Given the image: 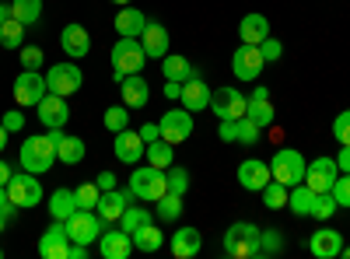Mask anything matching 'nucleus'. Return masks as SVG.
<instances>
[{"instance_id": "61", "label": "nucleus", "mask_w": 350, "mask_h": 259, "mask_svg": "<svg viewBox=\"0 0 350 259\" xmlns=\"http://www.w3.org/2000/svg\"><path fill=\"white\" fill-rule=\"evenodd\" d=\"M109 4H116V8H126V4H130V0H109Z\"/></svg>"}, {"instance_id": "15", "label": "nucleus", "mask_w": 350, "mask_h": 259, "mask_svg": "<svg viewBox=\"0 0 350 259\" xmlns=\"http://www.w3.org/2000/svg\"><path fill=\"white\" fill-rule=\"evenodd\" d=\"M336 176H340L336 158H315L305 168V186H312L315 193H329L333 182H336Z\"/></svg>"}, {"instance_id": "32", "label": "nucleus", "mask_w": 350, "mask_h": 259, "mask_svg": "<svg viewBox=\"0 0 350 259\" xmlns=\"http://www.w3.org/2000/svg\"><path fill=\"white\" fill-rule=\"evenodd\" d=\"M130 238H133V249H140V252H158V249L165 245V232H161L154 221L144 224V228H137Z\"/></svg>"}, {"instance_id": "37", "label": "nucleus", "mask_w": 350, "mask_h": 259, "mask_svg": "<svg viewBox=\"0 0 350 259\" xmlns=\"http://www.w3.org/2000/svg\"><path fill=\"white\" fill-rule=\"evenodd\" d=\"M179 214H183V196H179V193H165L158 204H154V217H158V221L175 224V221H179Z\"/></svg>"}, {"instance_id": "19", "label": "nucleus", "mask_w": 350, "mask_h": 259, "mask_svg": "<svg viewBox=\"0 0 350 259\" xmlns=\"http://www.w3.org/2000/svg\"><path fill=\"white\" fill-rule=\"evenodd\" d=\"M120 98H123L126 109H144V105H148V98H151L148 77H144V74H126L120 81Z\"/></svg>"}, {"instance_id": "45", "label": "nucleus", "mask_w": 350, "mask_h": 259, "mask_svg": "<svg viewBox=\"0 0 350 259\" xmlns=\"http://www.w3.org/2000/svg\"><path fill=\"white\" fill-rule=\"evenodd\" d=\"M259 137H262V126H256L249 116H242V120H239V140H235V144H245V148H256V144H259Z\"/></svg>"}, {"instance_id": "9", "label": "nucleus", "mask_w": 350, "mask_h": 259, "mask_svg": "<svg viewBox=\"0 0 350 259\" xmlns=\"http://www.w3.org/2000/svg\"><path fill=\"white\" fill-rule=\"evenodd\" d=\"M245 105H249V95H242L239 88H217L211 95V112L217 120H242L245 116Z\"/></svg>"}, {"instance_id": "56", "label": "nucleus", "mask_w": 350, "mask_h": 259, "mask_svg": "<svg viewBox=\"0 0 350 259\" xmlns=\"http://www.w3.org/2000/svg\"><path fill=\"white\" fill-rule=\"evenodd\" d=\"M336 165H340V172H350V148H343V144H340V154H336Z\"/></svg>"}, {"instance_id": "29", "label": "nucleus", "mask_w": 350, "mask_h": 259, "mask_svg": "<svg viewBox=\"0 0 350 259\" xmlns=\"http://www.w3.org/2000/svg\"><path fill=\"white\" fill-rule=\"evenodd\" d=\"M239 39L249 42V46H259L262 39H270V18L267 14H245L242 25H239Z\"/></svg>"}, {"instance_id": "6", "label": "nucleus", "mask_w": 350, "mask_h": 259, "mask_svg": "<svg viewBox=\"0 0 350 259\" xmlns=\"http://www.w3.org/2000/svg\"><path fill=\"white\" fill-rule=\"evenodd\" d=\"M8 196L18 210H32L42 204V182L36 179V172H14L8 182Z\"/></svg>"}, {"instance_id": "25", "label": "nucleus", "mask_w": 350, "mask_h": 259, "mask_svg": "<svg viewBox=\"0 0 350 259\" xmlns=\"http://www.w3.org/2000/svg\"><path fill=\"white\" fill-rule=\"evenodd\" d=\"M245 116L256 123V126H262V130H267L273 120H277V109L270 105V92L267 88H262V84H259V88L249 95V105H245Z\"/></svg>"}, {"instance_id": "5", "label": "nucleus", "mask_w": 350, "mask_h": 259, "mask_svg": "<svg viewBox=\"0 0 350 259\" xmlns=\"http://www.w3.org/2000/svg\"><path fill=\"white\" fill-rule=\"evenodd\" d=\"M305 168H308V161H305V154L295 151V148H280V151L270 158V176H273L277 182H284L287 189L298 186V182H305Z\"/></svg>"}, {"instance_id": "3", "label": "nucleus", "mask_w": 350, "mask_h": 259, "mask_svg": "<svg viewBox=\"0 0 350 259\" xmlns=\"http://www.w3.org/2000/svg\"><path fill=\"white\" fill-rule=\"evenodd\" d=\"M224 252L231 259H259V228L249 221H235L224 232Z\"/></svg>"}, {"instance_id": "51", "label": "nucleus", "mask_w": 350, "mask_h": 259, "mask_svg": "<svg viewBox=\"0 0 350 259\" xmlns=\"http://www.w3.org/2000/svg\"><path fill=\"white\" fill-rule=\"evenodd\" d=\"M0 123H4V130H8V133H18V130L25 126V116H21L18 109H11V112H4V120H0Z\"/></svg>"}, {"instance_id": "63", "label": "nucleus", "mask_w": 350, "mask_h": 259, "mask_svg": "<svg viewBox=\"0 0 350 259\" xmlns=\"http://www.w3.org/2000/svg\"><path fill=\"white\" fill-rule=\"evenodd\" d=\"M340 256H347V259H350V245H343V252H340Z\"/></svg>"}, {"instance_id": "39", "label": "nucleus", "mask_w": 350, "mask_h": 259, "mask_svg": "<svg viewBox=\"0 0 350 259\" xmlns=\"http://www.w3.org/2000/svg\"><path fill=\"white\" fill-rule=\"evenodd\" d=\"M11 14L21 25H36L42 18V0H11Z\"/></svg>"}, {"instance_id": "47", "label": "nucleus", "mask_w": 350, "mask_h": 259, "mask_svg": "<svg viewBox=\"0 0 350 259\" xmlns=\"http://www.w3.org/2000/svg\"><path fill=\"white\" fill-rule=\"evenodd\" d=\"M333 137H336V144L350 148V109H343L340 116L333 120Z\"/></svg>"}, {"instance_id": "55", "label": "nucleus", "mask_w": 350, "mask_h": 259, "mask_svg": "<svg viewBox=\"0 0 350 259\" xmlns=\"http://www.w3.org/2000/svg\"><path fill=\"white\" fill-rule=\"evenodd\" d=\"M179 95H183V84H179V81H165V98L179 102Z\"/></svg>"}, {"instance_id": "44", "label": "nucleus", "mask_w": 350, "mask_h": 259, "mask_svg": "<svg viewBox=\"0 0 350 259\" xmlns=\"http://www.w3.org/2000/svg\"><path fill=\"white\" fill-rule=\"evenodd\" d=\"M77 200H81V207H84V210H95V207H98V200H102L98 182H95V179H92V182H81V186H77Z\"/></svg>"}, {"instance_id": "34", "label": "nucleus", "mask_w": 350, "mask_h": 259, "mask_svg": "<svg viewBox=\"0 0 350 259\" xmlns=\"http://www.w3.org/2000/svg\"><path fill=\"white\" fill-rule=\"evenodd\" d=\"M144 158H148V165H154V168H168V165H175V144L158 137L144 148Z\"/></svg>"}, {"instance_id": "58", "label": "nucleus", "mask_w": 350, "mask_h": 259, "mask_svg": "<svg viewBox=\"0 0 350 259\" xmlns=\"http://www.w3.org/2000/svg\"><path fill=\"white\" fill-rule=\"evenodd\" d=\"M67 259H88V245H81V242H70V256Z\"/></svg>"}, {"instance_id": "20", "label": "nucleus", "mask_w": 350, "mask_h": 259, "mask_svg": "<svg viewBox=\"0 0 350 259\" xmlns=\"http://www.w3.org/2000/svg\"><path fill=\"white\" fill-rule=\"evenodd\" d=\"M98 252H102L105 259H126V256L133 252V238L123 232L120 224H116V228H105L102 238H98Z\"/></svg>"}, {"instance_id": "27", "label": "nucleus", "mask_w": 350, "mask_h": 259, "mask_svg": "<svg viewBox=\"0 0 350 259\" xmlns=\"http://www.w3.org/2000/svg\"><path fill=\"white\" fill-rule=\"evenodd\" d=\"M308 249H312L315 259H336L343 252V235L333 232V228H323V232H315L308 238Z\"/></svg>"}, {"instance_id": "8", "label": "nucleus", "mask_w": 350, "mask_h": 259, "mask_svg": "<svg viewBox=\"0 0 350 259\" xmlns=\"http://www.w3.org/2000/svg\"><path fill=\"white\" fill-rule=\"evenodd\" d=\"M105 221L98 217V210H77L70 221H67V235H70V242H81V245H92V242H98L102 238V228Z\"/></svg>"}, {"instance_id": "4", "label": "nucleus", "mask_w": 350, "mask_h": 259, "mask_svg": "<svg viewBox=\"0 0 350 259\" xmlns=\"http://www.w3.org/2000/svg\"><path fill=\"white\" fill-rule=\"evenodd\" d=\"M144 64H148V53H144L140 39H123L120 36V42L112 46V67H116L112 77H116V84H120L126 74H140Z\"/></svg>"}, {"instance_id": "10", "label": "nucleus", "mask_w": 350, "mask_h": 259, "mask_svg": "<svg viewBox=\"0 0 350 259\" xmlns=\"http://www.w3.org/2000/svg\"><path fill=\"white\" fill-rule=\"evenodd\" d=\"M158 126H161V140H168V144H183V140H189L193 137V112L189 109H168L165 116L158 120Z\"/></svg>"}, {"instance_id": "59", "label": "nucleus", "mask_w": 350, "mask_h": 259, "mask_svg": "<svg viewBox=\"0 0 350 259\" xmlns=\"http://www.w3.org/2000/svg\"><path fill=\"white\" fill-rule=\"evenodd\" d=\"M8 18H11V8H8V4H4V0H0V25H4V21H8Z\"/></svg>"}, {"instance_id": "11", "label": "nucleus", "mask_w": 350, "mask_h": 259, "mask_svg": "<svg viewBox=\"0 0 350 259\" xmlns=\"http://www.w3.org/2000/svg\"><path fill=\"white\" fill-rule=\"evenodd\" d=\"M262 67H267V60H262L259 46L242 42L235 53H231V70H235V77H239V81H259Z\"/></svg>"}, {"instance_id": "12", "label": "nucleus", "mask_w": 350, "mask_h": 259, "mask_svg": "<svg viewBox=\"0 0 350 259\" xmlns=\"http://www.w3.org/2000/svg\"><path fill=\"white\" fill-rule=\"evenodd\" d=\"M46 92H49L46 88V74H39V70H21L14 77V102L18 105H39Z\"/></svg>"}, {"instance_id": "31", "label": "nucleus", "mask_w": 350, "mask_h": 259, "mask_svg": "<svg viewBox=\"0 0 350 259\" xmlns=\"http://www.w3.org/2000/svg\"><path fill=\"white\" fill-rule=\"evenodd\" d=\"M312 204H315V189H312V186L298 182V186L287 189V207H291V214L308 217V214H312Z\"/></svg>"}, {"instance_id": "40", "label": "nucleus", "mask_w": 350, "mask_h": 259, "mask_svg": "<svg viewBox=\"0 0 350 259\" xmlns=\"http://www.w3.org/2000/svg\"><path fill=\"white\" fill-rule=\"evenodd\" d=\"M259 196H262V204H267L270 210H284V207H287V186L277 182V179H270L267 186H262Z\"/></svg>"}, {"instance_id": "14", "label": "nucleus", "mask_w": 350, "mask_h": 259, "mask_svg": "<svg viewBox=\"0 0 350 259\" xmlns=\"http://www.w3.org/2000/svg\"><path fill=\"white\" fill-rule=\"evenodd\" d=\"M36 112H39V123H42L46 130H56V126H67V123H70V105H67L64 95L46 92L42 102L36 105Z\"/></svg>"}, {"instance_id": "30", "label": "nucleus", "mask_w": 350, "mask_h": 259, "mask_svg": "<svg viewBox=\"0 0 350 259\" xmlns=\"http://www.w3.org/2000/svg\"><path fill=\"white\" fill-rule=\"evenodd\" d=\"M161 74H165V81H179V84L200 77V70L186 60V56H179V53H168L165 56V60H161Z\"/></svg>"}, {"instance_id": "17", "label": "nucleus", "mask_w": 350, "mask_h": 259, "mask_svg": "<svg viewBox=\"0 0 350 259\" xmlns=\"http://www.w3.org/2000/svg\"><path fill=\"white\" fill-rule=\"evenodd\" d=\"M144 148H148V144H144V137L137 133V130H120L116 133V140H112V154L120 158L123 165H137L140 158H144Z\"/></svg>"}, {"instance_id": "48", "label": "nucleus", "mask_w": 350, "mask_h": 259, "mask_svg": "<svg viewBox=\"0 0 350 259\" xmlns=\"http://www.w3.org/2000/svg\"><path fill=\"white\" fill-rule=\"evenodd\" d=\"M18 53H21V67H25V70H39V67L46 64V56H42L39 46H21Z\"/></svg>"}, {"instance_id": "18", "label": "nucleus", "mask_w": 350, "mask_h": 259, "mask_svg": "<svg viewBox=\"0 0 350 259\" xmlns=\"http://www.w3.org/2000/svg\"><path fill=\"white\" fill-rule=\"evenodd\" d=\"M270 179H273V176H270V161H262V158H245V161L239 165V186L249 189V193H259Z\"/></svg>"}, {"instance_id": "38", "label": "nucleus", "mask_w": 350, "mask_h": 259, "mask_svg": "<svg viewBox=\"0 0 350 259\" xmlns=\"http://www.w3.org/2000/svg\"><path fill=\"white\" fill-rule=\"evenodd\" d=\"M151 221H154V210H148V207H126V210H123V217L116 221V224H120V228H123L126 235H133L137 228L151 224Z\"/></svg>"}, {"instance_id": "62", "label": "nucleus", "mask_w": 350, "mask_h": 259, "mask_svg": "<svg viewBox=\"0 0 350 259\" xmlns=\"http://www.w3.org/2000/svg\"><path fill=\"white\" fill-rule=\"evenodd\" d=\"M4 228H8V217H4V214H0V232H4Z\"/></svg>"}, {"instance_id": "42", "label": "nucleus", "mask_w": 350, "mask_h": 259, "mask_svg": "<svg viewBox=\"0 0 350 259\" xmlns=\"http://www.w3.org/2000/svg\"><path fill=\"white\" fill-rule=\"evenodd\" d=\"M336 210H340V207H336L333 193H315V204H312V214H308V217H315V221H329Z\"/></svg>"}, {"instance_id": "41", "label": "nucleus", "mask_w": 350, "mask_h": 259, "mask_svg": "<svg viewBox=\"0 0 350 259\" xmlns=\"http://www.w3.org/2000/svg\"><path fill=\"white\" fill-rule=\"evenodd\" d=\"M102 123H105V130H112V133L126 130V126H130V109H126V105H109L105 116H102Z\"/></svg>"}, {"instance_id": "2", "label": "nucleus", "mask_w": 350, "mask_h": 259, "mask_svg": "<svg viewBox=\"0 0 350 259\" xmlns=\"http://www.w3.org/2000/svg\"><path fill=\"white\" fill-rule=\"evenodd\" d=\"M130 193L140 204H158V200L168 193V176L165 168H154V165H137L130 172Z\"/></svg>"}, {"instance_id": "35", "label": "nucleus", "mask_w": 350, "mask_h": 259, "mask_svg": "<svg viewBox=\"0 0 350 259\" xmlns=\"http://www.w3.org/2000/svg\"><path fill=\"white\" fill-rule=\"evenodd\" d=\"M284 252V232L277 228H259V259H273Z\"/></svg>"}, {"instance_id": "49", "label": "nucleus", "mask_w": 350, "mask_h": 259, "mask_svg": "<svg viewBox=\"0 0 350 259\" xmlns=\"http://www.w3.org/2000/svg\"><path fill=\"white\" fill-rule=\"evenodd\" d=\"M259 53H262V60H267V64H277L280 56H284V46L277 39H262L259 42Z\"/></svg>"}, {"instance_id": "36", "label": "nucleus", "mask_w": 350, "mask_h": 259, "mask_svg": "<svg viewBox=\"0 0 350 259\" xmlns=\"http://www.w3.org/2000/svg\"><path fill=\"white\" fill-rule=\"evenodd\" d=\"M25 28H28V25H21V21L11 14L4 25H0V46H4V49H21V46H25Z\"/></svg>"}, {"instance_id": "26", "label": "nucleus", "mask_w": 350, "mask_h": 259, "mask_svg": "<svg viewBox=\"0 0 350 259\" xmlns=\"http://www.w3.org/2000/svg\"><path fill=\"white\" fill-rule=\"evenodd\" d=\"M211 88H207V81L203 77H193L183 84V95H179V105L189 109V112H203V109H211Z\"/></svg>"}, {"instance_id": "33", "label": "nucleus", "mask_w": 350, "mask_h": 259, "mask_svg": "<svg viewBox=\"0 0 350 259\" xmlns=\"http://www.w3.org/2000/svg\"><path fill=\"white\" fill-rule=\"evenodd\" d=\"M84 140L81 137H70L64 133L60 140H56V161H64V165H81L84 161Z\"/></svg>"}, {"instance_id": "43", "label": "nucleus", "mask_w": 350, "mask_h": 259, "mask_svg": "<svg viewBox=\"0 0 350 259\" xmlns=\"http://www.w3.org/2000/svg\"><path fill=\"white\" fill-rule=\"evenodd\" d=\"M165 176H168V193L186 196V189H189V172H186L183 165H168V168H165Z\"/></svg>"}, {"instance_id": "64", "label": "nucleus", "mask_w": 350, "mask_h": 259, "mask_svg": "<svg viewBox=\"0 0 350 259\" xmlns=\"http://www.w3.org/2000/svg\"><path fill=\"white\" fill-rule=\"evenodd\" d=\"M0 256H4V249H0Z\"/></svg>"}, {"instance_id": "52", "label": "nucleus", "mask_w": 350, "mask_h": 259, "mask_svg": "<svg viewBox=\"0 0 350 259\" xmlns=\"http://www.w3.org/2000/svg\"><path fill=\"white\" fill-rule=\"evenodd\" d=\"M0 214H4L8 221H11L14 214H18V207L11 204V196H8V186H0Z\"/></svg>"}, {"instance_id": "1", "label": "nucleus", "mask_w": 350, "mask_h": 259, "mask_svg": "<svg viewBox=\"0 0 350 259\" xmlns=\"http://www.w3.org/2000/svg\"><path fill=\"white\" fill-rule=\"evenodd\" d=\"M18 161L25 172H36V176H46V172L56 165V144L49 133H32L21 140V151H18Z\"/></svg>"}, {"instance_id": "21", "label": "nucleus", "mask_w": 350, "mask_h": 259, "mask_svg": "<svg viewBox=\"0 0 350 259\" xmlns=\"http://www.w3.org/2000/svg\"><path fill=\"white\" fill-rule=\"evenodd\" d=\"M168 28L161 21H151L148 18V28H144V36H140V46L144 53H148V60H165L168 56Z\"/></svg>"}, {"instance_id": "22", "label": "nucleus", "mask_w": 350, "mask_h": 259, "mask_svg": "<svg viewBox=\"0 0 350 259\" xmlns=\"http://www.w3.org/2000/svg\"><path fill=\"white\" fill-rule=\"evenodd\" d=\"M46 210H49V217H53V221H64V224H67V221L81 210L77 189H67V186L53 189V193H49V207H46Z\"/></svg>"}, {"instance_id": "54", "label": "nucleus", "mask_w": 350, "mask_h": 259, "mask_svg": "<svg viewBox=\"0 0 350 259\" xmlns=\"http://www.w3.org/2000/svg\"><path fill=\"white\" fill-rule=\"evenodd\" d=\"M95 182H98V189H102V193L116 189V172H109V168H105V172H98V179H95Z\"/></svg>"}, {"instance_id": "50", "label": "nucleus", "mask_w": 350, "mask_h": 259, "mask_svg": "<svg viewBox=\"0 0 350 259\" xmlns=\"http://www.w3.org/2000/svg\"><path fill=\"white\" fill-rule=\"evenodd\" d=\"M217 137H221L224 144L239 140V120H221V126H217Z\"/></svg>"}, {"instance_id": "46", "label": "nucleus", "mask_w": 350, "mask_h": 259, "mask_svg": "<svg viewBox=\"0 0 350 259\" xmlns=\"http://www.w3.org/2000/svg\"><path fill=\"white\" fill-rule=\"evenodd\" d=\"M329 193H333V200H336V207H350V172H340Z\"/></svg>"}, {"instance_id": "60", "label": "nucleus", "mask_w": 350, "mask_h": 259, "mask_svg": "<svg viewBox=\"0 0 350 259\" xmlns=\"http://www.w3.org/2000/svg\"><path fill=\"white\" fill-rule=\"evenodd\" d=\"M8 148V130H4V123H0V151Z\"/></svg>"}, {"instance_id": "57", "label": "nucleus", "mask_w": 350, "mask_h": 259, "mask_svg": "<svg viewBox=\"0 0 350 259\" xmlns=\"http://www.w3.org/2000/svg\"><path fill=\"white\" fill-rule=\"evenodd\" d=\"M11 176H14V168H11L4 158H0V186H8V182H11Z\"/></svg>"}, {"instance_id": "24", "label": "nucleus", "mask_w": 350, "mask_h": 259, "mask_svg": "<svg viewBox=\"0 0 350 259\" xmlns=\"http://www.w3.org/2000/svg\"><path fill=\"white\" fill-rule=\"evenodd\" d=\"M130 200H133V193L126 189H120V186H116V189H109V193H102V200H98V217L105 221V224H116V221H120L123 217V210L130 207Z\"/></svg>"}, {"instance_id": "53", "label": "nucleus", "mask_w": 350, "mask_h": 259, "mask_svg": "<svg viewBox=\"0 0 350 259\" xmlns=\"http://www.w3.org/2000/svg\"><path fill=\"white\" fill-rule=\"evenodd\" d=\"M137 133L144 137V144H151V140H158V137H161V126H158V123H144Z\"/></svg>"}, {"instance_id": "13", "label": "nucleus", "mask_w": 350, "mask_h": 259, "mask_svg": "<svg viewBox=\"0 0 350 259\" xmlns=\"http://www.w3.org/2000/svg\"><path fill=\"white\" fill-rule=\"evenodd\" d=\"M39 256L42 259H67L70 256V235H67V224L64 221H53L46 232H42Z\"/></svg>"}, {"instance_id": "23", "label": "nucleus", "mask_w": 350, "mask_h": 259, "mask_svg": "<svg viewBox=\"0 0 350 259\" xmlns=\"http://www.w3.org/2000/svg\"><path fill=\"white\" fill-rule=\"evenodd\" d=\"M168 249H172V256L175 259H193V256H200V249H203V235L196 232V228H175V235L168 238Z\"/></svg>"}, {"instance_id": "7", "label": "nucleus", "mask_w": 350, "mask_h": 259, "mask_svg": "<svg viewBox=\"0 0 350 259\" xmlns=\"http://www.w3.org/2000/svg\"><path fill=\"white\" fill-rule=\"evenodd\" d=\"M81 84H84V74H81V67H77L74 60L56 64V67L46 70V88H49L53 95H64V98H67V95H77Z\"/></svg>"}, {"instance_id": "16", "label": "nucleus", "mask_w": 350, "mask_h": 259, "mask_svg": "<svg viewBox=\"0 0 350 259\" xmlns=\"http://www.w3.org/2000/svg\"><path fill=\"white\" fill-rule=\"evenodd\" d=\"M60 49L70 56V60H84L88 53H92V36H88V28L70 21L64 25V32H60Z\"/></svg>"}, {"instance_id": "28", "label": "nucleus", "mask_w": 350, "mask_h": 259, "mask_svg": "<svg viewBox=\"0 0 350 259\" xmlns=\"http://www.w3.org/2000/svg\"><path fill=\"white\" fill-rule=\"evenodd\" d=\"M144 28H148V14L137 11V8H120L116 11V32H120L123 39H140Z\"/></svg>"}]
</instances>
